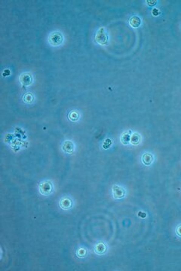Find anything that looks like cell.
I'll return each mask as SVG.
<instances>
[{"mask_svg": "<svg viewBox=\"0 0 181 271\" xmlns=\"http://www.w3.org/2000/svg\"><path fill=\"white\" fill-rule=\"evenodd\" d=\"M20 81H21L23 85L28 86L32 83V77H31V76L29 74L25 73V74H23L20 77Z\"/></svg>", "mask_w": 181, "mask_h": 271, "instance_id": "3", "label": "cell"}, {"mask_svg": "<svg viewBox=\"0 0 181 271\" xmlns=\"http://www.w3.org/2000/svg\"><path fill=\"white\" fill-rule=\"evenodd\" d=\"M177 234L179 236H181V225H180V226L177 228Z\"/></svg>", "mask_w": 181, "mask_h": 271, "instance_id": "12", "label": "cell"}, {"mask_svg": "<svg viewBox=\"0 0 181 271\" xmlns=\"http://www.w3.org/2000/svg\"><path fill=\"white\" fill-rule=\"evenodd\" d=\"M32 100H33V97H32V95L31 93H26L23 97V100L26 103H31L32 101Z\"/></svg>", "mask_w": 181, "mask_h": 271, "instance_id": "9", "label": "cell"}, {"mask_svg": "<svg viewBox=\"0 0 181 271\" xmlns=\"http://www.w3.org/2000/svg\"><path fill=\"white\" fill-rule=\"evenodd\" d=\"M129 24L131 27L137 28L141 24V20L138 16H133L129 20Z\"/></svg>", "mask_w": 181, "mask_h": 271, "instance_id": "4", "label": "cell"}, {"mask_svg": "<svg viewBox=\"0 0 181 271\" xmlns=\"http://www.w3.org/2000/svg\"><path fill=\"white\" fill-rule=\"evenodd\" d=\"M95 41L101 45H107L108 42V36L106 32L104 27L100 28L99 30L97 32L96 36H95Z\"/></svg>", "mask_w": 181, "mask_h": 271, "instance_id": "1", "label": "cell"}, {"mask_svg": "<svg viewBox=\"0 0 181 271\" xmlns=\"http://www.w3.org/2000/svg\"><path fill=\"white\" fill-rule=\"evenodd\" d=\"M63 150L65 151L68 153H71L73 151V145L72 142H70V141H67L64 144H63Z\"/></svg>", "mask_w": 181, "mask_h": 271, "instance_id": "7", "label": "cell"}, {"mask_svg": "<svg viewBox=\"0 0 181 271\" xmlns=\"http://www.w3.org/2000/svg\"><path fill=\"white\" fill-rule=\"evenodd\" d=\"M140 139H141V138H140V134L135 133V134H134L133 135L131 136V142L133 145H138V144L140 142Z\"/></svg>", "mask_w": 181, "mask_h": 271, "instance_id": "6", "label": "cell"}, {"mask_svg": "<svg viewBox=\"0 0 181 271\" xmlns=\"http://www.w3.org/2000/svg\"><path fill=\"white\" fill-rule=\"evenodd\" d=\"M146 2H147V4L149 5L153 6V5H155V3H156L157 2L156 1H149V0H147V1H146Z\"/></svg>", "mask_w": 181, "mask_h": 271, "instance_id": "11", "label": "cell"}, {"mask_svg": "<svg viewBox=\"0 0 181 271\" xmlns=\"http://www.w3.org/2000/svg\"><path fill=\"white\" fill-rule=\"evenodd\" d=\"M131 140V136H129L128 134H124L121 136V141L124 145H128L129 143Z\"/></svg>", "mask_w": 181, "mask_h": 271, "instance_id": "8", "label": "cell"}, {"mask_svg": "<svg viewBox=\"0 0 181 271\" xmlns=\"http://www.w3.org/2000/svg\"><path fill=\"white\" fill-rule=\"evenodd\" d=\"M152 15H153L154 16H158V15H159V11L158 10V9L154 8L153 10H152Z\"/></svg>", "mask_w": 181, "mask_h": 271, "instance_id": "10", "label": "cell"}, {"mask_svg": "<svg viewBox=\"0 0 181 271\" xmlns=\"http://www.w3.org/2000/svg\"><path fill=\"white\" fill-rule=\"evenodd\" d=\"M142 161H143V164H145V165L146 166H149L150 165V164L152 163V161H153V157H152V155L151 154L146 153V154H144L143 155V157H142Z\"/></svg>", "mask_w": 181, "mask_h": 271, "instance_id": "5", "label": "cell"}, {"mask_svg": "<svg viewBox=\"0 0 181 271\" xmlns=\"http://www.w3.org/2000/svg\"><path fill=\"white\" fill-rule=\"evenodd\" d=\"M63 35L59 32H52L50 34L49 37H48L49 43L53 46H59L63 42Z\"/></svg>", "mask_w": 181, "mask_h": 271, "instance_id": "2", "label": "cell"}]
</instances>
